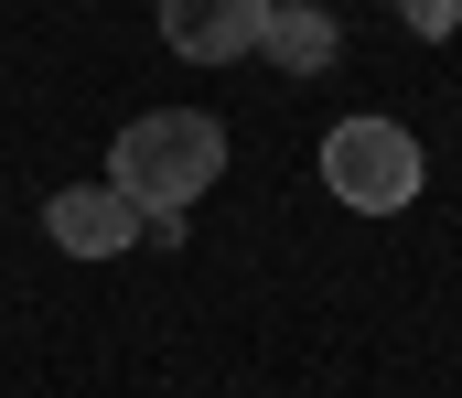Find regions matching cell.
Returning a JSON list of instances; mask_svg holds the SVG:
<instances>
[{
    "instance_id": "1",
    "label": "cell",
    "mask_w": 462,
    "mask_h": 398,
    "mask_svg": "<svg viewBox=\"0 0 462 398\" xmlns=\"http://www.w3.org/2000/svg\"><path fill=\"white\" fill-rule=\"evenodd\" d=\"M226 172V130L205 119V108H151V119H129L108 151V194L118 205H140V216H183L205 183Z\"/></svg>"
},
{
    "instance_id": "2",
    "label": "cell",
    "mask_w": 462,
    "mask_h": 398,
    "mask_svg": "<svg viewBox=\"0 0 462 398\" xmlns=\"http://www.w3.org/2000/svg\"><path fill=\"white\" fill-rule=\"evenodd\" d=\"M323 183L345 194L355 216H398L420 194V140L398 130V119H345V130L323 140Z\"/></svg>"
},
{
    "instance_id": "3",
    "label": "cell",
    "mask_w": 462,
    "mask_h": 398,
    "mask_svg": "<svg viewBox=\"0 0 462 398\" xmlns=\"http://www.w3.org/2000/svg\"><path fill=\"white\" fill-rule=\"evenodd\" d=\"M162 32H172V54H194V65H236V54L269 32V0H162Z\"/></svg>"
},
{
    "instance_id": "4",
    "label": "cell",
    "mask_w": 462,
    "mask_h": 398,
    "mask_svg": "<svg viewBox=\"0 0 462 398\" xmlns=\"http://www.w3.org/2000/svg\"><path fill=\"white\" fill-rule=\"evenodd\" d=\"M43 227H54V248H76V259H118L151 216H140V205H118L108 183H65V194L43 205Z\"/></svg>"
},
{
    "instance_id": "5",
    "label": "cell",
    "mask_w": 462,
    "mask_h": 398,
    "mask_svg": "<svg viewBox=\"0 0 462 398\" xmlns=\"http://www.w3.org/2000/svg\"><path fill=\"white\" fill-rule=\"evenodd\" d=\"M258 43H269L280 65H323V22H312V11H280V22H269Z\"/></svg>"
}]
</instances>
